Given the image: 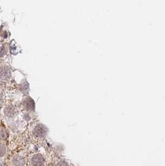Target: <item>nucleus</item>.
Returning <instances> with one entry per match:
<instances>
[{
	"instance_id": "f257e3e1",
	"label": "nucleus",
	"mask_w": 165,
	"mask_h": 166,
	"mask_svg": "<svg viewBox=\"0 0 165 166\" xmlns=\"http://www.w3.org/2000/svg\"><path fill=\"white\" fill-rule=\"evenodd\" d=\"M45 164V159L41 154H35L31 158L32 166H43Z\"/></svg>"
},
{
	"instance_id": "f03ea898",
	"label": "nucleus",
	"mask_w": 165,
	"mask_h": 166,
	"mask_svg": "<svg viewBox=\"0 0 165 166\" xmlns=\"http://www.w3.org/2000/svg\"><path fill=\"white\" fill-rule=\"evenodd\" d=\"M47 130L45 128V127L42 125H38L35 128V132L38 136H43L45 134Z\"/></svg>"
},
{
	"instance_id": "7ed1b4c3",
	"label": "nucleus",
	"mask_w": 165,
	"mask_h": 166,
	"mask_svg": "<svg viewBox=\"0 0 165 166\" xmlns=\"http://www.w3.org/2000/svg\"><path fill=\"white\" fill-rule=\"evenodd\" d=\"M14 163L17 166H22L24 164V160L20 157H17L14 158Z\"/></svg>"
},
{
	"instance_id": "20e7f679",
	"label": "nucleus",
	"mask_w": 165,
	"mask_h": 166,
	"mask_svg": "<svg viewBox=\"0 0 165 166\" xmlns=\"http://www.w3.org/2000/svg\"><path fill=\"white\" fill-rule=\"evenodd\" d=\"M6 153V149L5 147H4L3 145H1L0 144V157H3V156Z\"/></svg>"
},
{
	"instance_id": "39448f33",
	"label": "nucleus",
	"mask_w": 165,
	"mask_h": 166,
	"mask_svg": "<svg viewBox=\"0 0 165 166\" xmlns=\"http://www.w3.org/2000/svg\"><path fill=\"white\" fill-rule=\"evenodd\" d=\"M1 77L3 78H6L7 77H9L8 71L7 70H6V69H4V70H3V72L1 73Z\"/></svg>"
},
{
	"instance_id": "423d86ee",
	"label": "nucleus",
	"mask_w": 165,
	"mask_h": 166,
	"mask_svg": "<svg viewBox=\"0 0 165 166\" xmlns=\"http://www.w3.org/2000/svg\"><path fill=\"white\" fill-rule=\"evenodd\" d=\"M6 137H7V134H6L5 131H1V132H0V137H1V139H6Z\"/></svg>"
},
{
	"instance_id": "0eeeda50",
	"label": "nucleus",
	"mask_w": 165,
	"mask_h": 166,
	"mask_svg": "<svg viewBox=\"0 0 165 166\" xmlns=\"http://www.w3.org/2000/svg\"><path fill=\"white\" fill-rule=\"evenodd\" d=\"M56 166H69L68 164H67V162H65V160H61L60 162H59Z\"/></svg>"
}]
</instances>
